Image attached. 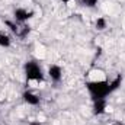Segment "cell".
<instances>
[{
  "label": "cell",
  "mask_w": 125,
  "mask_h": 125,
  "mask_svg": "<svg viewBox=\"0 0 125 125\" xmlns=\"http://www.w3.org/2000/svg\"><path fill=\"white\" fill-rule=\"evenodd\" d=\"M106 109V100L105 99H96L94 100V105H93V112L96 115H100L103 114Z\"/></svg>",
  "instance_id": "obj_4"
},
{
  "label": "cell",
  "mask_w": 125,
  "mask_h": 125,
  "mask_svg": "<svg viewBox=\"0 0 125 125\" xmlns=\"http://www.w3.org/2000/svg\"><path fill=\"white\" fill-rule=\"evenodd\" d=\"M87 89L92 93L93 99H105V96L109 92V83L106 80H100V82H90L87 83Z\"/></svg>",
  "instance_id": "obj_1"
},
{
  "label": "cell",
  "mask_w": 125,
  "mask_h": 125,
  "mask_svg": "<svg viewBox=\"0 0 125 125\" xmlns=\"http://www.w3.org/2000/svg\"><path fill=\"white\" fill-rule=\"evenodd\" d=\"M121 80H122V79L118 76V77H116V79H115L112 83H109V92H114V90H116V89L119 87V84H121Z\"/></svg>",
  "instance_id": "obj_10"
},
{
  "label": "cell",
  "mask_w": 125,
  "mask_h": 125,
  "mask_svg": "<svg viewBox=\"0 0 125 125\" xmlns=\"http://www.w3.org/2000/svg\"><path fill=\"white\" fill-rule=\"evenodd\" d=\"M10 45V36L4 32H0V47H9Z\"/></svg>",
  "instance_id": "obj_8"
},
{
  "label": "cell",
  "mask_w": 125,
  "mask_h": 125,
  "mask_svg": "<svg viewBox=\"0 0 125 125\" xmlns=\"http://www.w3.org/2000/svg\"><path fill=\"white\" fill-rule=\"evenodd\" d=\"M26 76H28V80L32 82V83H39L42 82V71L39 68L38 64L35 62H28L26 64Z\"/></svg>",
  "instance_id": "obj_2"
},
{
  "label": "cell",
  "mask_w": 125,
  "mask_h": 125,
  "mask_svg": "<svg viewBox=\"0 0 125 125\" xmlns=\"http://www.w3.org/2000/svg\"><path fill=\"white\" fill-rule=\"evenodd\" d=\"M15 18L19 22H25L29 18H32V12H28L26 9H16L15 10Z\"/></svg>",
  "instance_id": "obj_3"
},
{
  "label": "cell",
  "mask_w": 125,
  "mask_h": 125,
  "mask_svg": "<svg viewBox=\"0 0 125 125\" xmlns=\"http://www.w3.org/2000/svg\"><path fill=\"white\" fill-rule=\"evenodd\" d=\"M28 32H29V26H26V25H18L16 23V29H15V33H16V36H19V38H25L26 35H28Z\"/></svg>",
  "instance_id": "obj_6"
},
{
  "label": "cell",
  "mask_w": 125,
  "mask_h": 125,
  "mask_svg": "<svg viewBox=\"0 0 125 125\" xmlns=\"http://www.w3.org/2000/svg\"><path fill=\"white\" fill-rule=\"evenodd\" d=\"M115 125H125V124H122V122H116Z\"/></svg>",
  "instance_id": "obj_14"
},
{
  "label": "cell",
  "mask_w": 125,
  "mask_h": 125,
  "mask_svg": "<svg viewBox=\"0 0 125 125\" xmlns=\"http://www.w3.org/2000/svg\"><path fill=\"white\" fill-rule=\"evenodd\" d=\"M23 99H25L28 103H31V105H38V103H39V97H38L36 94L31 93V92H25V93H23Z\"/></svg>",
  "instance_id": "obj_7"
},
{
  "label": "cell",
  "mask_w": 125,
  "mask_h": 125,
  "mask_svg": "<svg viewBox=\"0 0 125 125\" xmlns=\"http://www.w3.org/2000/svg\"><path fill=\"white\" fill-rule=\"evenodd\" d=\"M48 74H50V77H51L52 80L58 82V80L61 79V76H62V71H61V68H60L58 65H51L50 70H48Z\"/></svg>",
  "instance_id": "obj_5"
},
{
  "label": "cell",
  "mask_w": 125,
  "mask_h": 125,
  "mask_svg": "<svg viewBox=\"0 0 125 125\" xmlns=\"http://www.w3.org/2000/svg\"><path fill=\"white\" fill-rule=\"evenodd\" d=\"M82 1H83L84 6H89V7H93V6H96V3H97V0H82Z\"/></svg>",
  "instance_id": "obj_11"
},
{
  "label": "cell",
  "mask_w": 125,
  "mask_h": 125,
  "mask_svg": "<svg viewBox=\"0 0 125 125\" xmlns=\"http://www.w3.org/2000/svg\"><path fill=\"white\" fill-rule=\"evenodd\" d=\"M62 1H64V3H70L71 0H62Z\"/></svg>",
  "instance_id": "obj_13"
},
{
  "label": "cell",
  "mask_w": 125,
  "mask_h": 125,
  "mask_svg": "<svg viewBox=\"0 0 125 125\" xmlns=\"http://www.w3.org/2000/svg\"><path fill=\"white\" fill-rule=\"evenodd\" d=\"M29 125H41V122L39 121H32V122H29Z\"/></svg>",
  "instance_id": "obj_12"
},
{
  "label": "cell",
  "mask_w": 125,
  "mask_h": 125,
  "mask_svg": "<svg viewBox=\"0 0 125 125\" xmlns=\"http://www.w3.org/2000/svg\"><path fill=\"white\" fill-rule=\"evenodd\" d=\"M106 28V19L105 18H97L96 21V29L97 31H103Z\"/></svg>",
  "instance_id": "obj_9"
}]
</instances>
